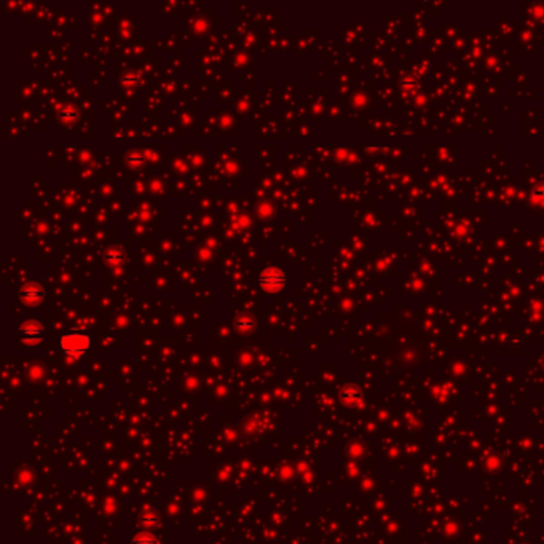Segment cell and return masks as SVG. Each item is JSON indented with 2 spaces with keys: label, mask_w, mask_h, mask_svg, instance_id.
Returning <instances> with one entry per match:
<instances>
[{
  "label": "cell",
  "mask_w": 544,
  "mask_h": 544,
  "mask_svg": "<svg viewBox=\"0 0 544 544\" xmlns=\"http://www.w3.org/2000/svg\"><path fill=\"white\" fill-rule=\"evenodd\" d=\"M236 329H238L240 332H249L250 329L254 327V321L250 318H246V316H241L236 319Z\"/></svg>",
  "instance_id": "5"
},
{
  "label": "cell",
  "mask_w": 544,
  "mask_h": 544,
  "mask_svg": "<svg viewBox=\"0 0 544 544\" xmlns=\"http://www.w3.org/2000/svg\"><path fill=\"white\" fill-rule=\"evenodd\" d=\"M128 161H130V164H133V166H141V164L144 163V160H142L141 156H134V155H131L130 158H128Z\"/></svg>",
  "instance_id": "10"
},
{
  "label": "cell",
  "mask_w": 544,
  "mask_h": 544,
  "mask_svg": "<svg viewBox=\"0 0 544 544\" xmlns=\"http://www.w3.org/2000/svg\"><path fill=\"white\" fill-rule=\"evenodd\" d=\"M105 260H107V262H110V260H115V265H118V263H120L121 260H123V257H121V254H118L117 250H110V252L107 254Z\"/></svg>",
  "instance_id": "8"
},
{
  "label": "cell",
  "mask_w": 544,
  "mask_h": 544,
  "mask_svg": "<svg viewBox=\"0 0 544 544\" xmlns=\"http://www.w3.org/2000/svg\"><path fill=\"white\" fill-rule=\"evenodd\" d=\"M155 520H156V515H155V514H150V515H144V517H141V524H144V525H152Z\"/></svg>",
  "instance_id": "9"
},
{
  "label": "cell",
  "mask_w": 544,
  "mask_h": 544,
  "mask_svg": "<svg viewBox=\"0 0 544 544\" xmlns=\"http://www.w3.org/2000/svg\"><path fill=\"white\" fill-rule=\"evenodd\" d=\"M59 345L64 354H67L70 357H80L85 353L88 351V348L91 345V339L90 335L83 334V332H69L64 334Z\"/></svg>",
  "instance_id": "1"
},
{
  "label": "cell",
  "mask_w": 544,
  "mask_h": 544,
  "mask_svg": "<svg viewBox=\"0 0 544 544\" xmlns=\"http://www.w3.org/2000/svg\"><path fill=\"white\" fill-rule=\"evenodd\" d=\"M286 278L278 268H267L260 275V286L267 292H276L284 288Z\"/></svg>",
  "instance_id": "2"
},
{
  "label": "cell",
  "mask_w": 544,
  "mask_h": 544,
  "mask_svg": "<svg viewBox=\"0 0 544 544\" xmlns=\"http://www.w3.org/2000/svg\"><path fill=\"white\" fill-rule=\"evenodd\" d=\"M19 297L26 303H37L39 300L44 297V291H42L39 286L29 284V286H26V288L19 292Z\"/></svg>",
  "instance_id": "4"
},
{
  "label": "cell",
  "mask_w": 544,
  "mask_h": 544,
  "mask_svg": "<svg viewBox=\"0 0 544 544\" xmlns=\"http://www.w3.org/2000/svg\"><path fill=\"white\" fill-rule=\"evenodd\" d=\"M131 544H158V540L148 533H142V535L136 536Z\"/></svg>",
  "instance_id": "6"
},
{
  "label": "cell",
  "mask_w": 544,
  "mask_h": 544,
  "mask_svg": "<svg viewBox=\"0 0 544 544\" xmlns=\"http://www.w3.org/2000/svg\"><path fill=\"white\" fill-rule=\"evenodd\" d=\"M77 117H78V112L74 109L72 105H66V107H64V110L61 113V120L62 121H74Z\"/></svg>",
  "instance_id": "7"
},
{
  "label": "cell",
  "mask_w": 544,
  "mask_h": 544,
  "mask_svg": "<svg viewBox=\"0 0 544 544\" xmlns=\"http://www.w3.org/2000/svg\"><path fill=\"white\" fill-rule=\"evenodd\" d=\"M21 332H23V340L29 345H34V343H40L42 342V324L37 323V321H27V323L23 324L21 327Z\"/></svg>",
  "instance_id": "3"
}]
</instances>
